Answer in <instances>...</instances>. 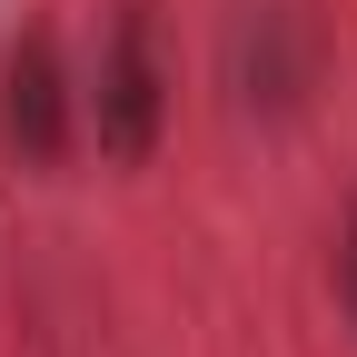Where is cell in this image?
<instances>
[{
  "mask_svg": "<svg viewBox=\"0 0 357 357\" xmlns=\"http://www.w3.org/2000/svg\"><path fill=\"white\" fill-rule=\"evenodd\" d=\"M89 119H100V159H109V169H139V159L159 149V129H169V70H159V20H149V0H119Z\"/></svg>",
  "mask_w": 357,
  "mask_h": 357,
  "instance_id": "6da1fadb",
  "label": "cell"
},
{
  "mask_svg": "<svg viewBox=\"0 0 357 357\" xmlns=\"http://www.w3.org/2000/svg\"><path fill=\"white\" fill-rule=\"evenodd\" d=\"M0 139L30 169H50L70 149V79H60V40L40 20L10 30V50H0Z\"/></svg>",
  "mask_w": 357,
  "mask_h": 357,
  "instance_id": "7a4b0ae2",
  "label": "cell"
},
{
  "mask_svg": "<svg viewBox=\"0 0 357 357\" xmlns=\"http://www.w3.org/2000/svg\"><path fill=\"white\" fill-rule=\"evenodd\" d=\"M229 89H238V109H288L307 89L298 10H278V0H248L238 10V30H229Z\"/></svg>",
  "mask_w": 357,
  "mask_h": 357,
  "instance_id": "3957f363",
  "label": "cell"
},
{
  "mask_svg": "<svg viewBox=\"0 0 357 357\" xmlns=\"http://www.w3.org/2000/svg\"><path fill=\"white\" fill-rule=\"evenodd\" d=\"M347 307H357V229H347Z\"/></svg>",
  "mask_w": 357,
  "mask_h": 357,
  "instance_id": "277c9868",
  "label": "cell"
}]
</instances>
